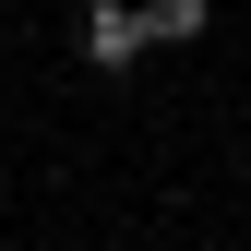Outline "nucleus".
<instances>
[{
  "label": "nucleus",
  "instance_id": "nucleus-1",
  "mask_svg": "<svg viewBox=\"0 0 251 251\" xmlns=\"http://www.w3.org/2000/svg\"><path fill=\"white\" fill-rule=\"evenodd\" d=\"M132 48H144V12H120V0H96V12H84V60H96V72H120Z\"/></svg>",
  "mask_w": 251,
  "mask_h": 251
},
{
  "label": "nucleus",
  "instance_id": "nucleus-2",
  "mask_svg": "<svg viewBox=\"0 0 251 251\" xmlns=\"http://www.w3.org/2000/svg\"><path fill=\"white\" fill-rule=\"evenodd\" d=\"M144 36H203V0H155V12H144Z\"/></svg>",
  "mask_w": 251,
  "mask_h": 251
}]
</instances>
